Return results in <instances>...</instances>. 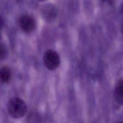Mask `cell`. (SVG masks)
Masks as SVG:
<instances>
[{"label": "cell", "mask_w": 123, "mask_h": 123, "mask_svg": "<svg viewBox=\"0 0 123 123\" xmlns=\"http://www.w3.org/2000/svg\"><path fill=\"white\" fill-rule=\"evenodd\" d=\"M7 107L9 114L14 118H21L27 112V109L25 102L19 98H13L11 99Z\"/></svg>", "instance_id": "cell-1"}, {"label": "cell", "mask_w": 123, "mask_h": 123, "mask_svg": "<svg viewBox=\"0 0 123 123\" xmlns=\"http://www.w3.org/2000/svg\"><path fill=\"white\" fill-rule=\"evenodd\" d=\"M43 60L45 66L49 70L56 69L60 63L59 55L57 52L52 49H48L44 52Z\"/></svg>", "instance_id": "cell-2"}, {"label": "cell", "mask_w": 123, "mask_h": 123, "mask_svg": "<svg viewBox=\"0 0 123 123\" xmlns=\"http://www.w3.org/2000/svg\"><path fill=\"white\" fill-rule=\"evenodd\" d=\"M20 29L25 33L33 31L36 27V21L31 15L25 14L20 17L18 21Z\"/></svg>", "instance_id": "cell-3"}, {"label": "cell", "mask_w": 123, "mask_h": 123, "mask_svg": "<svg viewBox=\"0 0 123 123\" xmlns=\"http://www.w3.org/2000/svg\"><path fill=\"white\" fill-rule=\"evenodd\" d=\"M41 15L43 19L47 22H52L54 21L58 15V10L52 4L44 5L41 9Z\"/></svg>", "instance_id": "cell-4"}, {"label": "cell", "mask_w": 123, "mask_h": 123, "mask_svg": "<svg viewBox=\"0 0 123 123\" xmlns=\"http://www.w3.org/2000/svg\"><path fill=\"white\" fill-rule=\"evenodd\" d=\"M11 78V72L7 67L0 68V82L1 83H8Z\"/></svg>", "instance_id": "cell-5"}, {"label": "cell", "mask_w": 123, "mask_h": 123, "mask_svg": "<svg viewBox=\"0 0 123 123\" xmlns=\"http://www.w3.org/2000/svg\"><path fill=\"white\" fill-rule=\"evenodd\" d=\"M115 96L119 102L123 103V78L120 80L116 86Z\"/></svg>", "instance_id": "cell-6"}, {"label": "cell", "mask_w": 123, "mask_h": 123, "mask_svg": "<svg viewBox=\"0 0 123 123\" xmlns=\"http://www.w3.org/2000/svg\"><path fill=\"white\" fill-rule=\"evenodd\" d=\"M8 55V50L6 46L0 42V61L5 59Z\"/></svg>", "instance_id": "cell-7"}, {"label": "cell", "mask_w": 123, "mask_h": 123, "mask_svg": "<svg viewBox=\"0 0 123 123\" xmlns=\"http://www.w3.org/2000/svg\"><path fill=\"white\" fill-rule=\"evenodd\" d=\"M4 25V20L2 16L0 15V29H1Z\"/></svg>", "instance_id": "cell-8"}, {"label": "cell", "mask_w": 123, "mask_h": 123, "mask_svg": "<svg viewBox=\"0 0 123 123\" xmlns=\"http://www.w3.org/2000/svg\"><path fill=\"white\" fill-rule=\"evenodd\" d=\"M38 0L39 1H46L47 0Z\"/></svg>", "instance_id": "cell-9"}, {"label": "cell", "mask_w": 123, "mask_h": 123, "mask_svg": "<svg viewBox=\"0 0 123 123\" xmlns=\"http://www.w3.org/2000/svg\"><path fill=\"white\" fill-rule=\"evenodd\" d=\"M107 0L108 1H110V2H111V1H112V0Z\"/></svg>", "instance_id": "cell-10"}, {"label": "cell", "mask_w": 123, "mask_h": 123, "mask_svg": "<svg viewBox=\"0 0 123 123\" xmlns=\"http://www.w3.org/2000/svg\"><path fill=\"white\" fill-rule=\"evenodd\" d=\"M122 12H123V5L122 7Z\"/></svg>", "instance_id": "cell-11"}, {"label": "cell", "mask_w": 123, "mask_h": 123, "mask_svg": "<svg viewBox=\"0 0 123 123\" xmlns=\"http://www.w3.org/2000/svg\"></svg>", "instance_id": "cell-12"}]
</instances>
